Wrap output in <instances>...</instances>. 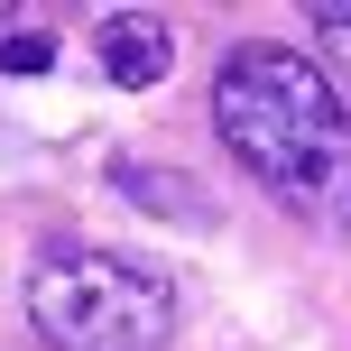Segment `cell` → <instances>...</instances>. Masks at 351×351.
<instances>
[{
    "mask_svg": "<svg viewBox=\"0 0 351 351\" xmlns=\"http://www.w3.org/2000/svg\"><path fill=\"white\" fill-rule=\"evenodd\" d=\"M315 47H324V65L351 84V0H324L315 10Z\"/></svg>",
    "mask_w": 351,
    "mask_h": 351,
    "instance_id": "8992f818",
    "label": "cell"
},
{
    "mask_svg": "<svg viewBox=\"0 0 351 351\" xmlns=\"http://www.w3.org/2000/svg\"><path fill=\"white\" fill-rule=\"evenodd\" d=\"M47 65H56L47 28H0V74H47Z\"/></svg>",
    "mask_w": 351,
    "mask_h": 351,
    "instance_id": "5b68a950",
    "label": "cell"
},
{
    "mask_svg": "<svg viewBox=\"0 0 351 351\" xmlns=\"http://www.w3.org/2000/svg\"><path fill=\"white\" fill-rule=\"evenodd\" d=\"M111 185L130 194V204H148V213H167V222H204V204H194V185L185 176H167V167H111Z\"/></svg>",
    "mask_w": 351,
    "mask_h": 351,
    "instance_id": "277c9868",
    "label": "cell"
},
{
    "mask_svg": "<svg viewBox=\"0 0 351 351\" xmlns=\"http://www.w3.org/2000/svg\"><path fill=\"white\" fill-rule=\"evenodd\" d=\"M213 130L287 213L351 231V102L315 56L268 47V37L231 47L213 74Z\"/></svg>",
    "mask_w": 351,
    "mask_h": 351,
    "instance_id": "6da1fadb",
    "label": "cell"
},
{
    "mask_svg": "<svg viewBox=\"0 0 351 351\" xmlns=\"http://www.w3.org/2000/svg\"><path fill=\"white\" fill-rule=\"evenodd\" d=\"M0 28H10V10H0Z\"/></svg>",
    "mask_w": 351,
    "mask_h": 351,
    "instance_id": "52a82bcc",
    "label": "cell"
},
{
    "mask_svg": "<svg viewBox=\"0 0 351 351\" xmlns=\"http://www.w3.org/2000/svg\"><path fill=\"white\" fill-rule=\"evenodd\" d=\"M28 324L56 351H158L176 333V287L121 250H47L28 278Z\"/></svg>",
    "mask_w": 351,
    "mask_h": 351,
    "instance_id": "7a4b0ae2",
    "label": "cell"
},
{
    "mask_svg": "<svg viewBox=\"0 0 351 351\" xmlns=\"http://www.w3.org/2000/svg\"><path fill=\"white\" fill-rule=\"evenodd\" d=\"M167 65H176V28L158 10H111L102 19V74L111 84L148 93V84H167Z\"/></svg>",
    "mask_w": 351,
    "mask_h": 351,
    "instance_id": "3957f363",
    "label": "cell"
}]
</instances>
